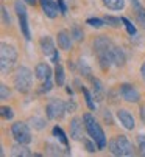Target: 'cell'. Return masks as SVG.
Listing matches in <instances>:
<instances>
[{
    "mask_svg": "<svg viewBox=\"0 0 145 157\" xmlns=\"http://www.w3.org/2000/svg\"><path fill=\"white\" fill-rule=\"evenodd\" d=\"M83 121H84V128H86L87 134L91 136V139L97 143V148L103 149L106 146V136H105L102 126L95 121V118L91 114H84L83 115Z\"/></svg>",
    "mask_w": 145,
    "mask_h": 157,
    "instance_id": "6da1fadb",
    "label": "cell"
},
{
    "mask_svg": "<svg viewBox=\"0 0 145 157\" xmlns=\"http://www.w3.org/2000/svg\"><path fill=\"white\" fill-rule=\"evenodd\" d=\"M94 50L99 56V61H100V65L102 69L106 70L109 64L112 62L111 61V52H112V44L111 40L106 37V36H99L95 40H94Z\"/></svg>",
    "mask_w": 145,
    "mask_h": 157,
    "instance_id": "7a4b0ae2",
    "label": "cell"
},
{
    "mask_svg": "<svg viewBox=\"0 0 145 157\" xmlns=\"http://www.w3.org/2000/svg\"><path fill=\"white\" fill-rule=\"evenodd\" d=\"M16 59H17L16 47L10 45V44H2V47H0V70L3 75L11 72Z\"/></svg>",
    "mask_w": 145,
    "mask_h": 157,
    "instance_id": "3957f363",
    "label": "cell"
},
{
    "mask_svg": "<svg viewBox=\"0 0 145 157\" xmlns=\"http://www.w3.org/2000/svg\"><path fill=\"white\" fill-rule=\"evenodd\" d=\"M33 82V73L28 67H19L14 75V87L20 94H27L31 89Z\"/></svg>",
    "mask_w": 145,
    "mask_h": 157,
    "instance_id": "277c9868",
    "label": "cell"
},
{
    "mask_svg": "<svg viewBox=\"0 0 145 157\" xmlns=\"http://www.w3.org/2000/svg\"><path fill=\"white\" fill-rule=\"evenodd\" d=\"M108 146L114 155H133L134 154V146L125 136H117L115 139L109 140Z\"/></svg>",
    "mask_w": 145,
    "mask_h": 157,
    "instance_id": "5b68a950",
    "label": "cell"
},
{
    "mask_svg": "<svg viewBox=\"0 0 145 157\" xmlns=\"http://www.w3.org/2000/svg\"><path fill=\"white\" fill-rule=\"evenodd\" d=\"M11 134L17 143H23V145H28L31 142V132L27 126V123L23 121H17L11 126Z\"/></svg>",
    "mask_w": 145,
    "mask_h": 157,
    "instance_id": "8992f818",
    "label": "cell"
},
{
    "mask_svg": "<svg viewBox=\"0 0 145 157\" xmlns=\"http://www.w3.org/2000/svg\"><path fill=\"white\" fill-rule=\"evenodd\" d=\"M45 110H47V117L50 120H59L67 112V104L64 101H61L59 98H53L48 101Z\"/></svg>",
    "mask_w": 145,
    "mask_h": 157,
    "instance_id": "52a82bcc",
    "label": "cell"
},
{
    "mask_svg": "<svg viewBox=\"0 0 145 157\" xmlns=\"http://www.w3.org/2000/svg\"><path fill=\"white\" fill-rule=\"evenodd\" d=\"M120 95H122V98L128 103H139V100H140V94L131 84H122L120 86Z\"/></svg>",
    "mask_w": 145,
    "mask_h": 157,
    "instance_id": "ba28073f",
    "label": "cell"
},
{
    "mask_svg": "<svg viewBox=\"0 0 145 157\" xmlns=\"http://www.w3.org/2000/svg\"><path fill=\"white\" fill-rule=\"evenodd\" d=\"M117 118L120 120V123H122V126L125 128V129H134V118H133V115L130 114V110H127V109H119L117 110Z\"/></svg>",
    "mask_w": 145,
    "mask_h": 157,
    "instance_id": "9c48e42d",
    "label": "cell"
},
{
    "mask_svg": "<svg viewBox=\"0 0 145 157\" xmlns=\"http://www.w3.org/2000/svg\"><path fill=\"white\" fill-rule=\"evenodd\" d=\"M41 6L45 13L47 17H50V19H55L58 16V3L55 2V0H41Z\"/></svg>",
    "mask_w": 145,
    "mask_h": 157,
    "instance_id": "30bf717a",
    "label": "cell"
},
{
    "mask_svg": "<svg viewBox=\"0 0 145 157\" xmlns=\"http://www.w3.org/2000/svg\"><path fill=\"white\" fill-rule=\"evenodd\" d=\"M41 50H42V53L45 56H50L52 58L55 55L56 48H55V44H53V40H52L50 36H44L41 39Z\"/></svg>",
    "mask_w": 145,
    "mask_h": 157,
    "instance_id": "8fae6325",
    "label": "cell"
},
{
    "mask_svg": "<svg viewBox=\"0 0 145 157\" xmlns=\"http://www.w3.org/2000/svg\"><path fill=\"white\" fill-rule=\"evenodd\" d=\"M70 137L74 140H81L83 137V124L80 118H74L70 121Z\"/></svg>",
    "mask_w": 145,
    "mask_h": 157,
    "instance_id": "7c38bea8",
    "label": "cell"
},
{
    "mask_svg": "<svg viewBox=\"0 0 145 157\" xmlns=\"http://www.w3.org/2000/svg\"><path fill=\"white\" fill-rule=\"evenodd\" d=\"M56 37H58V45H59L61 50H70V47H72V34L69 31L62 30V31L58 33Z\"/></svg>",
    "mask_w": 145,
    "mask_h": 157,
    "instance_id": "4fadbf2b",
    "label": "cell"
},
{
    "mask_svg": "<svg viewBox=\"0 0 145 157\" xmlns=\"http://www.w3.org/2000/svg\"><path fill=\"white\" fill-rule=\"evenodd\" d=\"M111 61L115 64V65H123L125 61H127V56H125V52L123 48L120 47H112V52H111Z\"/></svg>",
    "mask_w": 145,
    "mask_h": 157,
    "instance_id": "5bb4252c",
    "label": "cell"
},
{
    "mask_svg": "<svg viewBox=\"0 0 145 157\" xmlns=\"http://www.w3.org/2000/svg\"><path fill=\"white\" fill-rule=\"evenodd\" d=\"M36 76H38L39 79H42V81L48 79V78L52 76V69H50V65L45 64V62L38 64V65H36Z\"/></svg>",
    "mask_w": 145,
    "mask_h": 157,
    "instance_id": "9a60e30c",
    "label": "cell"
},
{
    "mask_svg": "<svg viewBox=\"0 0 145 157\" xmlns=\"http://www.w3.org/2000/svg\"><path fill=\"white\" fill-rule=\"evenodd\" d=\"M11 154L14 155V157H30L31 155V152H30V149L23 145V143H16L13 148H11Z\"/></svg>",
    "mask_w": 145,
    "mask_h": 157,
    "instance_id": "2e32d148",
    "label": "cell"
},
{
    "mask_svg": "<svg viewBox=\"0 0 145 157\" xmlns=\"http://www.w3.org/2000/svg\"><path fill=\"white\" fill-rule=\"evenodd\" d=\"M19 24H20V28H22V33H23V37L27 40L31 39V34H30V28H28V19H27V14L25 16H19Z\"/></svg>",
    "mask_w": 145,
    "mask_h": 157,
    "instance_id": "e0dca14e",
    "label": "cell"
},
{
    "mask_svg": "<svg viewBox=\"0 0 145 157\" xmlns=\"http://www.w3.org/2000/svg\"><path fill=\"white\" fill-rule=\"evenodd\" d=\"M103 5L109 10H114V11H120V10H123L125 6V2L123 0H102Z\"/></svg>",
    "mask_w": 145,
    "mask_h": 157,
    "instance_id": "ac0fdd59",
    "label": "cell"
},
{
    "mask_svg": "<svg viewBox=\"0 0 145 157\" xmlns=\"http://www.w3.org/2000/svg\"><path fill=\"white\" fill-rule=\"evenodd\" d=\"M92 84H94V94H95L97 101H102V98H103V86H102V82L99 79L92 78Z\"/></svg>",
    "mask_w": 145,
    "mask_h": 157,
    "instance_id": "d6986e66",
    "label": "cell"
},
{
    "mask_svg": "<svg viewBox=\"0 0 145 157\" xmlns=\"http://www.w3.org/2000/svg\"><path fill=\"white\" fill-rule=\"evenodd\" d=\"M53 136H55L64 146L69 145V140H67V137H66V134H64V131H62L59 126H55V128H53Z\"/></svg>",
    "mask_w": 145,
    "mask_h": 157,
    "instance_id": "ffe728a7",
    "label": "cell"
},
{
    "mask_svg": "<svg viewBox=\"0 0 145 157\" xmlns=\"http://www.w3.org/2000/svg\"><path fill=\"white\" fill-rule=\"evenodd\" d=\"M55 81H56L58 86L64 84V69L59 64H56V69H55Z\"/></svg>",
    "mask_w": 145,
    "mask_h": 157,
    "instance_id": "44dd1931",
    "label": "cell"
},
{
    "mask_svg": "<svg viewBox=\"0 0 145 157\" xmlns=\"http://www.w3.org/2000/svg\"><path fill=\"white\" fill-rule=\"evenodd\" d=\"M70 34H72V39H74V40H77V42L83 40V37H84V33H83V30H81L78 25H74V27H72V31H70Z\"/></svg>",
    "mask_w": 145,
    "mask_h": 157,
    "instance_id": "7402d4cb",
    "label": "cell"
},
{
    "mask_svg": "<svg viewBox=\"0 0 145 157\" xmlns=\"http://www.w3.org/2000/svg\"><path fill=\"white\" fill-rule=\"evenodd\" d=\"M86 24H87V25H91V27H94V28H100V27H103L105 20H103V19H95V17H89V19L86 20Z\"/></svg>",
    "mask_w": 145,
    "mask_h": 157,
    "instance_id": "603a6c76",
    "label": "cell"
},
{
    "mask_svg": "<svg viewBox=\"0 0 145 157\" xmlns=\"http://www.w3.org/2000/svg\"><path fill=\"white\" fill-rule=\"evenodd\" d=\"M14 10H16L17 16H25L27 14V8H25V5H23L20 0H17V2L14 3Z\"/></svg>",
    "mask_w": 145,
    "mask_h": 157,
    "instance_id": "cb8c5ba5",
    "label": "cell"
},
{
    "mask_svg": "<svg viewBox=\"0 0 145 157\" xmlns=\"http://www.w3.org/2000/svg\"><path fill=\"white\" fill-rule=\"evenodd\" d=\"M108 25H111V27H120V24H122V19H117V17H111V16H106L105 19H103Z\"/></svg>",
    "mask_w": 145,
    "mask_h": 157,
    "instance_id": "d4e9b609",
    "label": "cell"
},
{
    "mask_svg": "<svg viewBox=\"0 0 145 157\" xmlns=\"http://www.w3.org/2000/svg\"><path fill=\"white\" fill-rule=\"evenodd\" d=\"M81 92H83V95H84V98H86V103H87V107L91 109V110H94L95 109V104H94V101H92V97H91V94L86 90L84 87H81Z\"/></svg>",
    "mask_w": 145,
    "mask_h": 157,
    "instance_id": "484cf974",
    "label": "cell"
},
{
    "mask_svg": "<svg viewBox=\"0 0 145 157\" xmlns=\"http://www.w3.org/2000/svg\"><path fill=\"white\" fill-rule=\"evenodd\" d=\"M122 24L125 25L127 31H128V33H130L131 36H133V34H136V27H134V25L131 24V22H130V20L127 19V17H122Z\"/></svg>",
    "mask_w": 145,
    "mask_h": 157,
    "instance_id": "4316f807",
    "label": "cell"
},
{
    "mask_svg": "<svg viewBox=\"0 0 145 157\" xmlns=\"http://www.w3.org/2000/svg\"><path fill=\"white\" fill-rule=\"evenodd\" d=\"M136 17H137V24H139L142 28H145V10L140 8L139 11H136Z\"/></svg>",
    "mask_w": 145,
    "mask_h": 157,
    "instance_id": "83f0119b",
    "label": "cell"
},
{
    "mask_svg": "<svg viewBox=\"0 0 145 157\" xmlns=\"http://www.w3.org/2000/svg\"><path fill=\"white\" fill-rule=\"evenodd\" d=\"M2 117H3L5 120H11V118L14 117L13 109H11V107H8V106H2Z\"/></svg>",
    "mask_w": 145,
    "mask_h": 157,
    "instance_id": "f1b7e54d",
    "label": "cell"
},
{
    "mask_svg": "<svg viewBox=\"0 0 145 157\" xmlns=\"http://www.w3.org/2000/svg\"><path fill=\"white\" fill-rule=\"evenodd\" d=\"M30 123H31V126H34L36 129H42V128L45 126V121H44L42 118H38V117H33V118L30 120Z\"/></svg>",
    "mask_w": 145,
    "mask_h": 157,
    "instance_id": "f546056e",
    "label": "cell"
},
{
    "mask_svg": "<svg viewBox=\"0 0 145 157\" xmlns=\"http://www.w3.org/2000/svg\"><path fill=\"white\" fill-rule=\"evenodd\" d=\"M8 97H10V89H8L5 84H2V86H0V98L6 100Z\"/></svg>",
    "mask_w": 145,
    "mask_h": 157,
    "instance_id": "4dcf8cb0",
    "label": "cell"
},
{
    "mask_svg": "<svg viewBox=\"0 0 145 157\" xmlns=\"http://www.w3.org/2000/svg\"><path fill=\"white\" fill-rule=\"evenodd\" d=\"M47 148H48V154H53V155H59L61 151H59V146H55L52 143H47Z\"/></svg>",
    "mask_w": 145,
    "mask_h": 157,
    "instance_id": "1f68e13d",
    "label": "cell"
},
{
    "mask_svg": "<svg viewBox=\"0 0 145 157\" xmlns=\"http://www.w3.org/2000/svg\"><path fill=\"white\" fill-rule=\"evenodd\" d=\"M2 16H3V24H5V25H10V24H11V19H10V16H8L6 6H2Z\"/></svg>",
    "mask_w": 145,
    "mask_h": 157,
    "instance_id": "d6a6232c",
    "label": "cell"
},
{
    "mask_svg": "<svg viewBox=\"0 0 145 157\" xmlns=\"http://www.w3.org/2000/svg\"><path fill=\"white\" fill-rule=\"evenodd\" d=\"M52 79L50 78H48V79H45V82H44V86H42V92H48V90H50V89H52Z\"/></svg>",
    "mask_w": 145,
    "mask_h": 157,
    "instance_id": "836d02e7",
    "label": "cell"
},
{
    "mask_svg": "<svg viewBox=\"0 0 145 157\" xmlns=\"http://www.w3.org/2000/svg\"><path fill=\"white\" fill-rule=\"evenodd\" d=\"M84 145H86V148H87V151H89V152H94V151H97V149H95V145H97L95 142H94V143H91L89 140H84Z\"/></svg>",
    "mask_w": 145,
    "mask_h": 157,
    "instance_id": "e575fe53",
    "label": "cell"
},
{
    "mask_svg": "<svg viewBox=\"0 0 145 157\" xmlns=\"http://www.w3.org/2000/svg\"><path fill=\"white\" fill-rule=\"evenodd\" d=\"M58 6H59V13H61V14H66L67 8H66V5H64L62 0H58Z\"/></svg>",
    "mask_w": 145,
    "mask_h": 157,
    "instance_id": "d590c367",
    "label": "cell"
},
{
    "mask_svg": "<svg viewBox=\"0 0 145 157\" xmlns=\"http://www.w3.org/2000/svg\"><path fill=\"white\" fill-rule=\"evenodd\" d=\"M131 5H133V8H134L136 11H139V10L142 8V5L139 3V0H131Z\"/></svg>",
    "mask_w": 145,
    "mask_h": 157,
    "instance_id": "8d00e7d4",
    "label": "cell"
},
{
    "mask_svg": "<svg viewBox=\"0 0 145 157\" xmlns=\"http://www.w3.org/2000/svg\"><path fill=\"white\" fill-rule=\"evenodd\" d=\"M139 152H140V155H145V140H140V145H139Z\"/></svg>",
    "mask_w": 145,
    "mask_h": 157,
    "instance_id": "74e56055",
    "label": "cell"
},
{
    "mask_svg": "<svg viewBox=\"0 0 145 157\" xmlns=\"http://www.w3.org/2000/svg\"><path fill=\"white\" fill-rule=\"evenodd\" d=\"M140 75H142V78H143V81H145V62L140 65Z\"/></svg>",
    "mask_w": 145,
    "mask_h": 157,
    "instance_id": "f35d334b",
    "label": "cell"
},
{
    "mask_svg": "<svg viewBox=\"0 0 145 157\" xmlns=\"http://www.w3.org/2000/svg\"><path fill=\"white\" fill-rule=\"evenodd\" d=\"M75 107H77V106H75V103H72V104H70V103H67V110H75Z\"/></svg>",
    "mask_w": 145,
    "mask_h": 157,
    "instance_id": "ab89813d",
    "label": "cell"
},
{
    "mask_svg": "<svg viewBox=\"0 0 145 157\" xmlns=\"http://www.w3.org/2000/svg\"><path fill=\"white\" fill-rule=\"evenodd\" d=\"M28 5H36V0H25Z\"/></svg>",
    "mask_w": 145,
    "mask_h": 157,
    "instance_id": "60d3db41",
    "label": "cell"
}]
</instances>
